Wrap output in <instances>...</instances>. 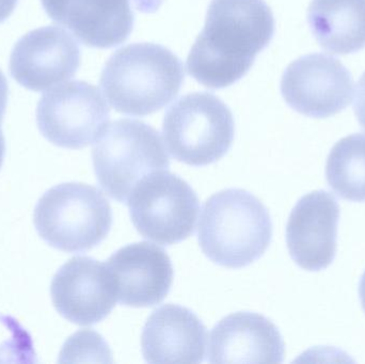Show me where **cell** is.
<instances>
[{
  "label": "cell",
  "mask_w": 365,
  "mask_h": 364,
  "mask_svg": "<svg viewBox=\"0 0 365 364\" xmlns=\"http://www.w3.org/2000/svg\"><path fill=\"white\" fill-rule=\"evenodd\" d=\"M274 33V14L264 0H212L187 71L210 89L229 87L249 72Z\"/></svg>",
  "instance_id": "1"
},
{
  "label": "cell",
  "mask_w": 365,
  "mask_h": 364,
  "mask_svg": "<svg viewBox=\"0 0 365 364\" xmlns=\"http://www.w3.org/2000/svg\"><path fill=\"white\" fill-rule=\"evenodd\" d=\"M184 76L181 60L170 49L153 43H135L109 58L100 85L118 113L145 117L177 98Z\"/></svg>",
  "instance_id": "2"
},
{
  "label": "cell",
  "mask_w": 365,
  "mask_h": 364,
  "mask_svg": "<svg viewBox=\"0 0 365 364\" xmlns=\"http://www.w3.org/2000/svg\"><path fill=\"white\" fill-rule=\"evenodd\" d=\"M272 239L267 207L240 188L221 190L202 207L197 241L215 264L242 269L263 256Z\"/></svg>",
  "instance_id": "3"
},
{
  "label": "cell",
  "mask_w": 365,
  "mask_h": 364,
  "mask_svg": "<svg viewBox=\"0 0 365 364\" xmlns=\"http://www.w3.org/2000/svg\"><path fill=\"white\" fill-rule=\"evenodd\" d=\"M34 224L43 241L70 254L100 245L113 226V209L98 188L64 183L47 190L36 203Z\"/></svg>",
  "instance_id": "4"
},
{
  "label": "cell",
  "mask_w": 365,
  "mask_h": 364,
  "mask_svg": "<svg viewBox=\"0 0 365 364\" xmlns=\"http://www.w3.org/2000/svg\"><path fill=\"white\" fill-rule=\"evenodd\" d=\"M92 162L101 187L120 203H128L143 179L170 167L160 132L130 119L107 126L92 150Z\"/></svg>",
  "instance_id": "5"
},
{
  "label": "cell",
  "mask_w": 365,
  "mask_h": 364,
  "mask_svg": "<svg viewBox=\"0 0 365 364\" xmlns=\"http://www.w3.org/2000/svg\"><path fill=\"white\" fill-rule=\"evenodd\" d=\"M233 115L214 94L182 96L165 115L163 137L171 155L188 166L203 167L220 160L233 143Z\"/></svg>",
  "instance_id": "6"
},
{
  "label": "cell",
  "mask_w": 365,
  "mask_h": 364,
  "mask_svg": "<svg viewBox=\"0 0 365 364\" xmlns=\"http://www.w3.org/2000/svg\"><path fill=\"white\" fill-rule=\"evenodd\" d=\"M128 205L135 228L150 241L171 246L195 232L199 198L185 180L168 170L143 179Z\"/></svg>",
  "instance_id": "7"
},
{
  "label": "cell",
  "mask_w": 365,
  "mask_h": 364,
  "mask_svg": "<svg viewBox=\"0 0 365 364\" xmlns=\"http://www.w3.org/2000/svg\"><path fill=\"white\" fill-rule=\"evenodd\" d=\"M36 124L53 145L78 150L92 145L108 126L110 111L96 85L75 80L43 94Z\"/></svg>",
  "instance_id": "8"
},
{
  "label": "cell",
  "mask_w": 365,
  "mask_h": 364,
  "mask_svg": "<svg viewBox=\"0 0 365 364\" xmlns=\"http://www.w3.org/2000/svg\"><path fill=\"white\" fill-rule=\"evenodd\" d=\"M354 78L346 66L325 53H310L283 73L281 93L291 108L324 119L344 110L353 100Z\"/></svg>",
  "instance_id": "9"
},
{
  "label": "cell",
  "mask_w": 365,
  "mask_h": 364,
  "mask_svg": "<svg viewBox=\"0 0 365 364\" xmlns=\"http://www.w3.org/2000/svg\"><path fill=\"white\" fill-rule=\"evenodd\" d=\"M81 66L75 38L57 26L28 32L17 41L10 57L11 76L34 92L51 89L72 78Z\"/></svg>",
  "instance_id": "10"
},
{
  "label": "cell",
  "mask_w": 365,
  "mask_h": 364,
  "mask_svg": "<svg viewBox=\"0 0 365 364\" xmlns=\"http://www.w3.org/2000/svg\"><path fill=\"white\" fill-rule=\"evenodd\" d=\"M51 295L60 316L81 326L102 322L117 301L106 263L90 256H75L62 265L53 276Z\"/></svg>",
  "instance_id": "11"
},
{
  "label": "cell",
  "mask_w": 365,
  "mask_h": 364,
  "mask_svg": "<svg viewBox=\"0 0 365 364\" xmlns=\"http://www.w3.org/2000/svg\"><path fill=\"white\" fill-rule=\"evenodd\" d=\"M340 207L334 194L315 190L302 197L292 209L287 244L294 262L309 271L327 269L338 249Z\"/></svg>",
  "instance_id": "12"
},
{
  "label": "cell",
  "mask_w": 365,
  "mask_h": 364,
  "mask_svg": "<svg viewBox=\"0 0 365 364\" xmlns=\"http://www.w3.org/2000/svg\"><path fill=\"white\" fill-rule=\"evenodd\" d=\"M106 266L122 306L152 307L162 303L170 292L173 263L158 245L140 241L124 246L108 259Z\"/></svg>",
  "instance_id": "13"
},
{
  "label": "cell",
  "mask_w": 365,
  "mask_h": 364,
  "mask_svg": "<svg viewBox=\"0 0 365 364\" xmlns=\"http://www.w3.org/2000/svg\"><path fill=\"white\" fill-rule=\"evenodd\" d=\"M284 342L276 325L261 314L236 312L210 331V363H281Z\"/></svg>",
  "instance_id": "14"
},
{
  "label": "cell",
  "mask_w": 365,
  "mask_h": 364,
  "mask_svg": "<svg viewBox=\"0 0 365 364\" xmlns=\"http://www.w3.org/2000/svg\"><path fill=\"white\" fill-rule=\"evenodd\" d=\"M45 12L93 48L118 46L134 27L130 0H41Z\"/></svg>",
  "instance_id": "15"
},
{
  "label": "cell",
  "mask_w": 365,
  "mask_h": 364,
  "mask_svg": "<svg viewBox=\"0 0 365 364\" xmlns=\"http://www.w3.org/2000/svg\"><path fill=\"white\" fill-rule=\"evenodd\" d=\"M206 339V327L191 310L167 303L148 318L141 350L149 363H201Z\"/></svg>",
  "instance_id": "16"
},
{
  "label": "cell",
  "mask_w": 365,
  "mask_h": 364,
  "mask_svg": "<svg viewBox=\"0 0 365 364\" xmlns=\"http://www.w3.org/2000/svg\"><path fill=\"white\" fill-rule=\"evenodd\" d=\"M308 23L319 46L334 55L365 47V0H312Z\"/></svg>",
  "instance_id": "17"
},
{
  "label": "cell",
  "mask_w": 365,
  "mask_h": 364,
  "mask_svg": "<svg viewBox=\"0 0 365 364\" xmlns=\"http://www.w3.org/2000/svg\"><path fill=\"white\" fill-rule=\"evenodd\" d=\"M326 179L341 198L365 202V134L349 135L334 145L328 155Z\"/></svg>",
  "instance_id": "18"
},
{
  "label": "cell",
  "mask_w": 365,
  "mask_h": 364,
  "mask_svg": "<svg viewBox=\"0 0 365 364\" xmlns=\"http://www.w3.org/2000/svg\"><path fill=\"white\" fill-rule=\"evenodd\" d=\"M9 88L6 76L0 71V168L4 164V155H6V140L1 130L2 120L6 113V103H8Z\"/></svg>",
  "instance_id": "19"
},
{
  "label": "cell",
  "mask_w": 365,
  "mask_h": 364,
  "mask_svg": "<svg viewBox=\"0 0 365 364\" xmlns=\"http://www.w3.org/2000/svg\"><path fill=\"white\" fill-rule=\"evenodd\" d=\"M354 110H355L356 117H357L360 125L365 130V72L357 85Z\"/></svg>",
  "instance_id": "20"
},
{
  "label": "cell",
  "mask_w": 365,
  "mask_h": 364,
  "mask_svg": "<svg viewBox=\"0 0 365 364\" xmlns=\"http://www.w3.org/2000/svg\"><path fill=\"white\" fill-rule=\"evenodd\" d=\"M17 2L19 0H0V24L12 14Z\"/></svg>",
  "instance_id": "21"
},
{
  "label": "cell",
  "mask_w": 365,
  "mask_h": 364,
  "mask_svg": "<svg viewBox=\"0 0 365 364\" xmlns=\"http://www.w3.org/2000/svg\"><path fill=\"white\" fill-rule=\"evenodd\" d=\"M359 296L360 301H361L362 308H364L365 311V271L364 275H362L361 279H360Z\"/></svg>",
  "instance_id": "22"
}]
</instances>
